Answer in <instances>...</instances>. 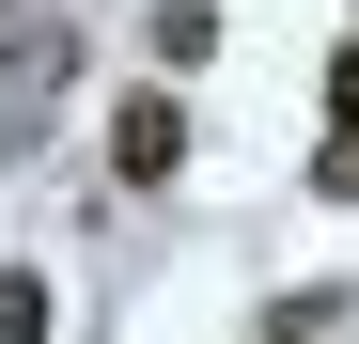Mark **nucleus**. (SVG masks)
<instances>
[{
    "instance_id": "1",
    "label": "nucleus",
    "mask_w": 359,
    "mask_h": 344,
    "mask_svg": "<svg viewBox=\"0 0 359 344\" xmlns=\"http://www.w3.org/2000/svg\"><path fill=\"white\" fill-rule=\"evenodd\" d=\"M109 172H126V188H172V172H188V110L126 94V110H109Z\"/></svg>"
},
{
    "instance_id": "2",
    "label": "nucleus",
    "mask_w": 359,
    "mask_h": 344,
    "mask_svg": "<svg viewBox=\"0 0 359 344\" xmlns=\"http://www.w3.org/2000/svg\"><path fill=\"white\" fill-rule=\"evenodd\" d=\"M156 63H219V16H203V0H156Z\"/></svg>"
},
{
    "instance_id": "3",
    "label": "nucleus",
    "mask_w": 359,
    "mask_h": 344,
    "mask_svg": "<svg viewBox=\"0 0 359 344\" xmlns=\"http://www.w3.org/2000/svg\"><path fill=\"white\" fill-rule=\"evenodd\" d=\"M0 344H47V282L32 266H0Z\"/></svg>"
},
{
    "instance_id": "4",
    "label": "nucleus",
    "mask_w": 359,
    "mask_h": 344,
    "mask_svg": "<svg viewBox=\"0 0 359 344\" xmlns=\"http://www.w3.org/2000/svg\"><path fill=\"white\" fill-rule=\"evenodd\" d=\"M328 110H344V126H359V47H344V63H328Z\"/></svg>"
},
{
    "instance_id": "5",
    "label": "nucleus",
    "mask_w": 359,
    "mask_h": 344,
    "mask_svg": "<svg viewBox=\"0 0 359 344\" xmlns=\"http://www.w3.org/2000/svg\"><path fill=\"white\" fill-rule=\"evenodd\" d=\"M281 344H328V329H297V313H281Z\"/></svg>"
}]
</instances>
